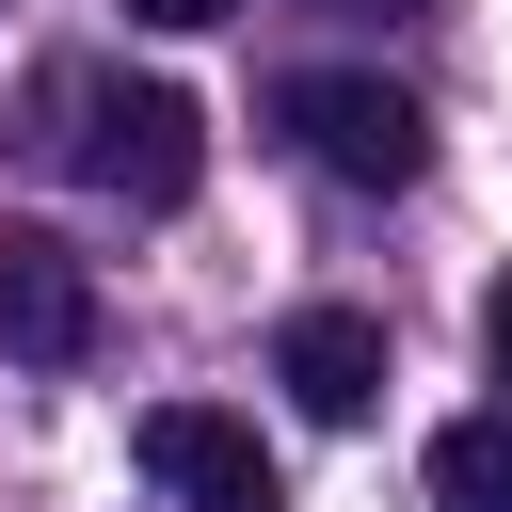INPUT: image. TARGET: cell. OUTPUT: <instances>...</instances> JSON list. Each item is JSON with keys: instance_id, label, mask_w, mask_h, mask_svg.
Listing matches in <instances>:
<instances>
[{"instance_id": "obj_4", "label": "cell", "mask_w": 512, "mask_h": 512, "mask_svg": "<svg viewBox=\"0 0 512 512\" xmlns=\"http://www.w3.org/2000/svg\"><path fill=\"white\" fill-rule=\"evenodd\" d=\"M0 352L16 368H80L96 352V272L48 224H0Z\"/></svg>"}, {"instance_id": "obj_8", "label": "cell", "mask_w": 512, "mask_h": 512, "mask_svg": "<svg viewBox=\"0 0 512 512\" xmlns=\"http://www.w3.org/2000/svg\"><path fill=\"white\" fill-rule=\"evenodd\" d=\"M480 352H496V384H512V272H496V304H480Z\"/></svg>"}, {"instance_id": "obj_1", "label": "cell", "mask_w": 512, "mask_h": 512, "mask_svg": "<svg viewBox=\"0 0 512 512\" xmlns=\"http://www.w3.org/2000/svg\"><path fill=\"white\" fill-rule=\"evenodd\" d=\"M48 112H64V160H80L112 208H192L208 112H192L176 80H48Z\"/></svg>"}, {"instance_id": "obj_6", "label": "cell", "mask_w": 512, "mask_h": 512, "mask_svg": "<svg viewBox=\"0 0 512 512\" xmlns=\"http://www.w3.org/2000/svg\"><path fill=\"white\" fill-rule=\"evenodd\" d=\"M432 512H512V416L432 432Z\"/></svg>"}, {"instance_id": "obj_3", "label": "cell", "mask_w": 512, "mask_h": 512, "mask_svg": "<svg viewBox=\"0 0 512 512\" xmlns=\"http://www.w3.org/2000/svg\"><path fill=\"white\" fill-rule=\"evenodd\" d=\"M128 448H144V480H160L176 512H288V480H272L256 416H224V400H160Z\"/></svg>"}, {"instance_id": "obj_2", "label": "cell", "mask_w": 512, "mask_h": 512, "mask_svg": "<svg viewBox=\"0 0 512 512\" xmlns=\"http://www.w3.org/2000/svg\"><path fill=\"white\" fill-rule=\"evenodd\" d=\"M272 112H288V144H304L336 192H416V176H432V112H416L400 80H368V64H304Z\"/></svg>"}, {"instance_id": "obj_5", "label": "cell", "mask_w": 512, "mask_h": 512, "mask_svg": "<svg viewBox=\"0 0 512 512\" xmlns=\"http://www.w3.org/2000/svg\"><path fill=\"white\" fill-rule=\"evenodd\" d=\"M272 384H288L320 432H352V416L384 400V320H368V304H304V320L272 336Z\"/></svg>"}, {"instance_id": "obj_9", "label": "cell", "mask_w": 512, "mask_h": 512, "mask_svg": "<svg viewBox=\"0 0 512 512\" xmlns=\"http://www.w3.org/2000/svg\"><path fill=\"white\" fill-rule=\"evenodd\" d=\"M320 16H416V0H320Z\"/></svg>"}, {"instance_id": "obj_7", "label": "cell", "mask_w": 512, "mask_h": 512, "mask_svg": "<svg viewBox=\"0 0 512 512\" xmlns=\"http://www.w3.org/2000/svg\"><path fill=\"white\" fill-rule=\"evenodd\" d=\"M128 16H144V32H208L224 0H128Z\"/></svg>"}]
</instances>
